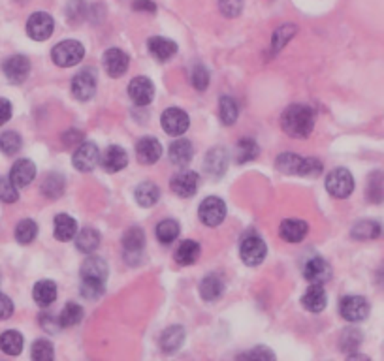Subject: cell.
<instances>
[{
  "label": "cell",
  "instance_id": "obj_1",
  "mask_svg": "<svg viewBox=\"0 0 384 361\" xmlns=\"http://www.w3.org/2000/svg\"><path fill=\"white\" fill-rule=\"evenodd\" d=\"M281 126L290 137H307L315 128V113L305 104H292L284 109Z\"/></svg>",
  "mask_w": 384,
  "mask_h": 361
},
{
  "label": "cell",
  "instance_id": "obj_2",
  "mask_svg": "<svg viewBox=\"0 0 384 361\" xmlns=\"http://www.w3.org/2000/svg\"><path fill=\"white\" fill-rule=\"evenodd\" d=\"M83 55H85V47L77 40H64V42L55 45L53 51H51L53 63L61 66V68L76 66V64H79L83 61Z\"/></svg>",
  "mask_w": 384,
  "mask_h": 361
},
{
  "label": "cell",
  "instance_id": "obj_3",
  "mask_svg": "<svg viewBox=\"0 0 384 361\" xmlns=\"http://www.w3.org/2000/svg\"><path fill=\"white\" fill-rule=\"evenodd\" d=\"M326 190L330 192V196H334V198H339V199L348 198L354 190L353 174L345 168L334 169L332 174L328 175Z\"/></svg>",
  "mask_w": 384,
  "mask_h": 361
},
{
  "label": "cell",
  "instance_id": "obj_4",
  "mask_svg": "<svg viewBox=\"0 0 384 361\" xmlns=\"http://www.w3.org/2000/svg\"><path fill=\"white\" fill-rule=\"evenodd\" d=\"M198 217L202 220V224L215 228L222 224V220L226 218V203L221 198H206L198 207Z\"/></svg>",
  "mask_w": 384,
  "mask_h": 361
},
{
  "label": "cell",
  "instance_id": "obj_5",
  "mask_svg": "<svg viewBox=\"0 0 384 361\" xmlns=\"http://www.w3.org/2000/svg\"><path fill=\"white\" fill-rule=\"evenodd\" d=\"M339 312L346 322H364L369 314V303L362 295H345L341 299Z\"/></svg>",
  "mask_w": 384,
  "mask_h": 361
},
{
  "label": "cell",
  "instance_id": "obj_6",
  "mask_svg": "<svg viewBox=\"0 0 384 361\" xmlns=\"http://www.w3.org/2000/svg\"><path fill=\"white\" fill-rule=\"evenodd\" d=\"M100 151L96 147V144L93 141H83L76 151H74V156H72V162L76 166L77 171H93V169L100 164Z\"/></svg>",
  "mask_w": 384,
  "mask_h": 361
},
{
  "label": "cell",
  "instance_id": "obj_7",
  "mask_svg": "<svg viewBox=\"0 0 384 361\" xmlns=\"http://www.w3.org/2000/svg\"><path fill=\"white\" fill-rule=\"evenodd\" d=\"M241 260L247 263V266H260V263L266 260V254H268V247H266L264 239L259 236H249L241 241L240 249Z\"/></svg>",
  "mask_w": 384,
  "mask_h": 361
},
{
  "label": "cell",
  "instance_id": "obj_8",
  "mask_svg": "<svg viewBox=\"0 0 384 361\" xmlns=\"http://www.w3.org/2000/svg\"><path fill=\"white\" fill-rule=\"evenodd\" d=\"M53 29H55V21H53L49 13L45 12L32 13L29 21H26V34L36 42L47 40L53 34Z\"/></svg>",
  "mask_w": 384,
  "mask_h": 361
},
{
  "label": "cell",
  "instance_id": "obj_9",
  "mask_svg": "<svg viewBox=\"0 0 384 361\" xmlns=\"http://www.w3.org/2000/svg\"><path fill=\"white\" fill-rule=\"evenodd\" d=\"M198 185H200V175L196 174V171H190V169H183L177 175H174L170 180L171 192L177 194L179 198L194 196L196 190H198Z\"/></svg>",
  "mask_w": 384,
  "mask_h": 361
},
{
  "label": "cell",
  "instance_id": "obj_10",
  "mask_svg": "<svg viewBox=\"0 0 384 361\" xmlns=\"http://www.w3.org/2000/svg\"><path fill=\"white\" fill-rule=\"evenodd\" d=\"M160 125L166 130V134H170V136H183L185 132L189 130L190 118L179 107H170V109H166L162 113Z\"/></svg>",
  "mask_w": 384,
  "mask_h": 361
},
{
  "label": "cell",
  "instance_id": "obj_11",
  "mask_svg": "<svg viewBox=\"0 0 384 361\" xmlns=\"http://www.w3.org/2000/svg\"><path fill=\"white\" fill-rule=\"evenodd\" d=\"M2 70H4L8 82L13 83V85H20L31 74V61L25 55H13L4 61Z\"/></svg>",
  "mask_w": 384,
  "mask_h": 361
},
{
  "label": "cell",
  "instance_id": "obj_12",
  "mask_svg": "<svg viewBox=\"0 0 384 361\" xmlns=\"http://www.w3.org/2000/svg\"><path fill=\"white\" fill-rule=\"evenodd\" d=\"M96 91V72L95 70H83L72 79V94L82 102H87L95 96Z\"/></svg>",
  "mask_w": 384,
  "mask_h": 361
},
{
  "label": "cell",
  "instance_id": "obj_13",
  "mask_svg": "<svg viewBox=\"0 0 384 361\" xmlns=\"http://www.w3.org/2000/svg\"><path fill=\"white\" fill-rule=\"evenodd\" d=\"M128 96L136 106H149L155 96V85L147 77H136L128 85Z\"/></svg>",
  "mask_w": 384,
  "mask_h": 361
},
{
  "label": "cell",
  "instance_id": "obj_14",
  "mask_svg": "<svg viewBox=\"0 0 384 361\" xmlns=\"http://www.w3.org/2000/svg\"><path fill=\"white\" fill-rule=\"evenodd\" d=\"M36 177V166L29 158H21L12 166L10 171V180L15 188H25L31 185Z\"/></svg>",
  "mask_w": 384,
  "mask_h": 361
},
{
  "label": "cell",
  "instance_id": "obj_15",
  "mask_svg": "<svg viewBox=\"0 0 384 361\" xmlns=\"http://www.w3.org/2000/svg\"><path fill=\"white\" fill-rule=\"evenodd\" d=\"M303 275H305V279L311 282V284H318L322 286L324 282L332 279V268H330V263L324 260V258H311L307 263H305V269H303Z\"/></svg>",
  "mask_w": 384,
  "mask_h": 361
},
{
  "label": "cell",
  "instance_id": "obj_16",
  "mask_svg": "<svg viewBox=\"0 0 384 361\" xmlns=\"http://www.w3.org/2000/svg\"><path fill=\"white\" fill-rule=\"evenodd\" d=\"M82 279L91 282H102L106 284L107 279V263L100 256H89L82 266Z\"/></svg>",
  "mask_w": 384,
  "mask_h": 361
},
{
  "label": "cell",
  "instance_id": "obj_17",
  "mask_svg": "<svg viewBox=\"0 0 384 361\" xmlns=\"http://www.w3.org/2000/svg\"><path fill=\"white\" fill-rule=\"evenodd\" d=\"M136 156L141 164H155L162 156V145L155 137H141L136 145Z\"/></svg>",
  "mask_w": 384,
  "mask_h": 361
},
{
  "label": "cell",
  "instance_id": "obj_18",
  "mask_svg": "<svg viewBox=\"0 0 384 361\" xmlns=\"http://www.w3.org/2000/svg\"><path fill=\"white\" fill-rule=\"evenodd\" d=\"M102 168L106 169L107 174H117L121 169L126 168L128 164V155L123 147H117V145H112L104 151V155L100 158Z\"/></svg>",
  "mask_w": 384,
  "mask_h": 361
},
{
  "label": "cell",
  "instance_id": "obj_19",
  "mask_svg": "<svg viewBox=\"0 0 384 361\" xmlns=\"http://www.w3.org/2000/svg\"><path fill=\"white\" fill-rule=\"evenodd\" d=\"M128 55H126L125 51L117 49H107L104 53V68L112 77H121V75L125 74L126 70H128Z\"/></svg>",
  "mask_w": 384,
  "mask_h": 361
},
{
  "label": "cell",
  "instance_id": "obj_20",
  "mask_svg": "<svg viewBox=\"0 0 384 361\" xmlns=\"http://www.w3.org/2000/svg\"><path fill=\"white\" fill-rule=\"evenodd\" d=\"M309 231V226L305 220H298V218H289V220H283L281 224V237H283L286 243H300L305 239Z\"/></svg>",
  "mask_w": 384,
  "mask_h": 361
},
{
  "label": "cell",
  "instance_id": "obj_21",
  "mask_svg": "<svg viewBox=\"0 0 384 361\" xmlns=\"http://www.w3.org/2000/svg\"><path fill=\"white\" fill-rule=\"evenodd\" d=\"M147 49H149V53H151L157 61L166 63V61H170L171 56L177 53V45L176 42H171L168 38L153 36L151 40L147 42Z\"/></svg>",
  "mask_w": 384,
  "mask_h": 361
},
{
  "label": "cell",
  "instance_id": "obj_22",
  "mask_svg": "<svg viewBox=\"0 0 384 361\" xmlns=\"http://www.w3.org/2000/svg\"><path fill=\"white\" fill-rule=\"evenodd\" d=\"M168 155H170V160L174 166H189L190 160H192V156H194V149H192V144H190L189 139H176L174 144L170 145V151H168Z\"/></svg>",
  "mask_w": 384,
  "mask_h": 361
},
{
  "label": "cell",
  "instance_id": "obj_23",
  "mask_svg": "<svg viewBox=\"0 0 384 361\" xmlns=\"http://www.w3.org/2000/svg\"><path fill=\"white\" fill-rule=\"evenodd\" d=\"M302 303L309 312H322L328 305L326 290L322 286H318V284H311V286L307 288V292L303 293Z\"/></svg>",
  "mask_w": 384,
  "mask_h": 361
},
{
  "label": "cell",
  "instance_id": "obj_24",
  "mask_svg": "<svg viewBox=\"0 0 384 361\" xmlns=\"http://www.w3.org/2000/svg\"><path fill=\"white\" fill-rule=\"evenodd\" d=\"M222 292H224V282L219 275H208L203 277L202 282H200V295H202L203 301H209L213 303L217 299L221 298Z\"/></svg>",
  "mask_w": 384,
  "mask_h": 361
},
{
  "label": "cell",
  "instance_id": "obj_25",
  "mask_svg": "<svg viewBox=\"0 0 384 361\" xmlns=\"http://www.w3.org/2000/svg\"><path fill=\"white\" fill-rule=\"evenodd\" d=\"M123 247H125L126 258L130 256H141L145 247V233L141 228H130L123 237Z\"/></svg>",
  "mask_w": 384,
  "mask_h": 361
},
{
  "label": "cell",
  "instance_id": "obj_26",
  "mask_svg": "<svg viewBox=\"0 0 384 361\" xmlns=\"http://www.w3.org/2000/svg\"><path fill=\"white\" fill-rule=\"evenodd\" d=\"M183 343H185V330L181 325H171L160 337V350L166 354H174L181 348Z\"/></svg>",
  "mask_w": 384,
  "mask_h": 361
},
{
  "label": "cell",
  "instance_id": "obj_27",
  "mask_svg": "<svg viewBox=\"0 0 384 361\" xmlns=\"http://www.w3.org/2000/svg\"><path fill=\"white\" fill-rule=\"evenodd\" d=\"M228 168V155L226 151L221 147H215L206 156V171L213 177H221Z\"/></svg>",
  "mask_w": 384,
  "mask_h": 361
},
{
  "label": "cell",
  "instance_id": "obj_28",
  "mask_svg": "<svg viewBox=\"0 0 384 361\" xmlns=\"http://www.w3.org/2000/svg\"><path fill=\"white\" fill-rule=\"evenodd\" d=\"M32 298L40 307L53 305V301L57 299V284L53 280H40L32 290Z\"/></svg>",
  "mask_w": 384,
  "mask_h": 361
},
{
  "label": "cell",
  "instance_id": "obj_29",
  "mask_svg": "<svg viewBox=\"0 0 384 361\" xmlns=\"http://www.w3.org/2000/svg\"><path fill=\"white\" fill-rule=\"evenodd\" d=\"M200 252H202L200 245L196 243V241H192V239H185V241L177 247L174 258H176V262L179 263V266H192V263H196V260L200 258Z\"/></svg>",
  "mask_w": 384,
  "mask_h": 361
},
{
  "label": "cell",
  "instance_id": "obj_30",
  "mask_svg": "<svg viewBox=\"0 0 384 361\" xmlns=\"http://www.w3.org/2000/svg\"><path fill=\"white\" fill-rule=\"evenodd\" d=\"M77 231V222L68 215H57L55 217V228H53V233L57 237L59 241H70V239H74L76 237Z\"/></svg>",
  "mask_w": 384,
  "mask_h": 361
},
{
  "label": "cell",
  "instance_id": "obj_31",
  "mask_svg": "<svg viewBox=\"0 0 384 361\" xmlns=\"http://www.w3.org/2000/svg\"><path fill=\"white\" fill-rule=\"evenodd\" d=\"M134 196H136V201H138L141 207H153L158 199H160V188H158L155 183L145 180V183H141V185L136 187Z\"/></svg>",
  "mask_w": 384,
  "mask_h": 361
},
{
  "label": "cell",
  "instance_id": "obj_32",
  "mask_svg": "<svg viewBox=\"0 0 384 361\" xmlns=\"http://www.w3.org/2000/svg\"><path fill=\"white\" fill-rule=\"evenodd\" d=\"M76 247L83 254H93L100 247V233L95 228H83L76 237Z\"/></svg>",
  "mask_w": 384,
  "mask_h": 361
},
{
  "label": "cell",
  "instance_id": "obj_33",
  "mask_svg": "<svg viewBox=\"0 0 384 361\" xmlns=\"http://www.w3.org/2000/svg\"><path fill=\"white\" fill-rule=\"evenodd\" d=\"M383 233V228L375 220H360L356 222L351 231V236L358 241H369V239H377Z\"/></svg>",
  "mask_w": 384,
  "mask_h": 361
},
{
  "label": "cell",
  "instance_id": "obj_34",
  "mask_svg": "<svg viewBox=\"0 0 384 361\" xmlns=\"http://www.w3.org/2000/svg\"><path fill=\"white\" fill-rule=\"evenodd\" d=\"M0 350L8 355H20L23 352V335L15 330L4 331L0 335Z\"/></svg>",
  "mask_w": 384,
  "mask_h": 361
},
{
  "label": "cell",
  "instance_id": "obj_35",
  "mask_svg": "<svg viewBox=\"0 0 384 361\" xmlns=\"http://www.w3.org/2000/svg\"><path fill=\"white\" fill-rule=\"evenodd\" d=\"M179 231H181L179 222L174 220V218H166V220H160V222H158L155 233H157V239L160 243L170 245L179 237Z\"/></svg>",
  "mask_w": 384,
  "mask_h": 361
},
{
  "label": "cell",
  "instance_id": "obj_36",
  "mask_svg": "<svg viewBox=\"0 0 384 361\" xmlns=\"http://www.w3.org/2000/svg\"><path fill=\"white\" fill-rule=\"evenodd\" d=\"M219 117H221V123L226 126H232L238 117H240V106L238 102L230 96H222L219 100Z\"/></svg>",
  "mask_w": 384,
  "mask_h": 361
},
{
  "label": "cell",
  "instance_id": "obj_37",
  "mask_svg": "<svg viewBox=\"0 0 384 361\" xmlns=\"http://www.w3.org/2000/svg\"><path fill=\"white\" fill-rule=\"evenodd\" d=\"M367 199L371 203H381L384 201V174L383 171H373L367 179V188H365Z\"/></svg>",
  "mask_w": 384,
  "mask_h": 361
},
{
  "label": "cell",
  "instance_id": "obj_38",
  "mask_svg": "<svg viewBox=\"0 0 384 361\" xmlns=\"http://www.w3.org/2000/svg\"><path fill=\"white\" fill-rule=\"evenodd\" d=\"M259 145L251 137H243L236 145V160H238V164L251 162V160H254L259 156Z\"/></svg>",
  "mask_w": 384,
  "mask_h": 361
},
{
  "label": "cell",
  "instance_id": "obj_39",
  "mask_svg": "<svg viewBox=\"0 0 384 361\" xmlns=\"http://www.w3.org/2000/svg\"><path fill=\"white\" fill-rule=\"evenodd\" d=\"M302 162H303L302 156L294 155V153H284V155L277 156V162H275V166H277L279 171H283V174L300 175Z\"/></svg>",
  "mask_w": 384,
  "mask_h": 361
},
{
  "label": "cell",
  "instance_id": "obj_40",
  "mask_svg": "<svg viewBox=\"0 0 384 361\" xmlns=\"http://www.w3.org/2000/svg\"><path fill=\"white\" fill-rule=\"evenodd\" d=\"M38 236V226L34 220L31 218H25V220H21L17 228H15V239H17V243L21 245H29L32 243L34 239Z\"/></svg>",
  "mask_w": 384,
  "mask_h": 361
},
{
  "label": "cell",
  "instance_id": "obj_41",
  "mask_svg": "<svg viewBox=\"0 0 384 361\" xmlns=\"http://www.w3.org/2000/svg\"><path fill=\"white\" fill-rule=\"evenodd\" d=\"M83 320V309L82 305L77 303H68L64 307L63 312L59 314V324L61 328H72V325H77Z\"/></svg>",
  "mask_w": 384,
  "mask_h": 361
},
{
  "label": "cell",
  "instance_id": "obj_42",
  "mask_svg": "<svg viewBox=\"0 0 384 361\" xmlns=\"http://www.w3.org/2000/svg\"><path fill=\"white\" fill-rule=\"evenodd\" d=\"M32 361H55V348L49 341L45 339H38L36 343L32 344L31 350Z\"/></svg>",
  "mask_w": 384,
  "mask_h": 361
},
{
  "label": "cell",
  "instance_id": "obj_43",
  "mask_svg": "<svg viewBox=\"0 0 384 361\" xmlns=\"http://www.w3.org/2000/svg\"><path fill=\"white\" fill-rule=\"evenodd\" d=\"M42 192L47 198H59L64 192V177L59 174H49L45 177L44 185H42Z\"/></svg>",
  "mask_w": 384,
  "mask_h": 361
},
{
  "label": "cell",
  "instance_id": "obj_44",
  "mask_svg": "<svg viewBox=\"0 0 384 361\" xmlns=\"http://www.w3.org/2000/svg\"><path fill=\"white\" fill-rule=\"evenodd\" d=\"M21 145H23V139L17 132H4L2 136H0V151L4 153V155L12 156L15 153H20Z\"/></svg>",
  "mask_w": 384,
  "mask_h": 361
},
{
  "label": "cell",
  "instance_id": "obj_45",
  "mask_svg": "<svg viewBox=\"0 0 384 361\" xmlns=\"http://www.w3.org/2000/svg\"><path fill=\"white\" fill-rule=\"evenodd\" d=\"M190 83H192V87L196 91H203L209 85V72L203 68L202 64H198V66L192 68V72H190Z\"/></svg>",
  "mask_w": 384,
  "mask_h": 361
},
{
  "label": "cell",
  "instance_id": "obj_46",
  "mask_svg": "<svg viewBox=\"0 0 384 361\" xmlns=\"http://www.w3.org/2000/svg\"><path fill=\"white\" fill-rule=\"evenodd\" d=\"M321 174H322V162L318 160V158H313V156L303 158L302 169H300V175H302V177H318Z\"/></svg>",
  "mask_w": 384,
  "mask_h": 361
},
{
  "label": "cell",
  "instance_id": "obj_47",
  "mask_svg": "<svg viewBox=\"0 0 384 361\" xmlns=\"http://www.w3.org/2000/svg\"><path fill=\"white\" fill-rule=\"evenodd\" d=\"M104 284L102 282H91V280H83L82 284V295L85 299H91V301H96V299L104 295Z\"/></svg>",
  "mask_w": 384,
  "mask_h": 361
},
{
  "label": "cell",
  "instance_id": "obj_48",
  "mask_svg": "<svg viewBox=\"0 0 384 361\" xmlns=\"http://www.w3.org/2000/svg\"><path fill=\"white\" fill-rule=\"evenodd\" d=\"M17 198H20V194H17V188L12 185V180L0 177V199L6 203H13V201H17Z\"/></svg>",
  "mask_w": 384,
  "mask_h": 361
},
{
  "label": "cell",
  "instance_id": "obj_49",
  "mask_svg": "<svg viewBox=\"0 0 384 361\" xmlns=\"http://www.w3.org/2000/svg\"><path fill=\"white\" fill-rule=\"evenodd\" d=\"M362 343V335L358 330H345L341 337V350H354Z\"/></svg>",
  "mask_w": 384,
  "mask_h": 361
},
{
  "label": "cell",
  "instance_id": "obj_50",
  "mask_svg": "<svg viewBox=\"0 0 384 361\" xmlns=\"http://www.w3.org/2000/svg\"><path fill=\"white\" fill-rule=\"evenodd\" d=\"M219 8L226 17H238L243 10V0H219Z\"/></svg>",
  "mask_w": 384,
  "mask_h": 361
},
{
  "label": "cell",
  "instance_id": "obj_51",
  "mask_svg": "<svg viewBox=\"0 0 384 361\" xmlns=\"http://www.w3.org/2000/svg\"><path fill=\"white\" fill-rule=\"evenodd\" d=\"M247 361H275V354L268 346H254L247 354Z\"/></svg>",
  "mask_w": 384,
  "mask_h": 361
},
{
  "label": "cell",
  "instance_id": "obj_52",
  "mask_svg": "<svg viewBox=\"0 0 384 361\" xmlns=\"http://www.w3.org/2000/svg\"><path fill=\"white\" fill-rule=\"evenodd\" d=\"M13 314V303L12 299L0 293V320H8Z\"/></svg>",
  "mask_w": 384,
  "mask_h": 361
},
{
  "label": "cell",
  "instance_id": "obj_53",
  "mask_svg": "<svg viewBox=\"0 0 384 361\" xmlns=\"http://www.w3.org/2000/svg\"><path fill=\"white\" fill-rule=\"evenodd\" d=\"M63 141L66 147H79V145L83 144V136H82V132H77V130H70L66 132L63 136Z\"/></svg>",
  "mask_w": 384,
  "mask_h": 361
},
{
  "label": "cell",
  "instance_id": "obj_54",
  "mask_svg": "<svg viewBox=\"0 0 384 361\" xmlns=\"http://www.w3.org/2000/svg\"><path fill=\"white\" fill-rule=\"evenodd\" d=\"M10 118H12V104L10 100L0 98V126L6 125Z\"/></svg>",
  "mask_w": 384,
  "mask_h": 361
},
{
  "label": "cell",
  "instance_id": "obj_55",
  "mask_svg": "<svg viewBox=\"0 0 384 361\" xmlns=\"http://www.w3.org/2000/svg\"><path fill=\"white\" fill-rule=\"evenodd\" d=\"M132 8L136 10V12H149V13L157 12V6L153 4L151 0H136V2L132 4Z\"/></svg>",
  "mask_w": 384,
  "mask_h": 361
},
{
  "label": "cell",
  "instance_id": "obj_56",
  "mask_svg": "<svg viewBox=\"0 0 384 361\" xmlns=\"http://www.w3.org/2000/svg\"><path fill=\"white\" fill-rule=\"evenodd\" d=\"M40 322L44 324V328L49 331V333H57V330L61 328V324H59V318L57 320H53V318H51V314H44Z\"/></svg>",
  "mask_w": 384,
  "mask_h": 361
},
{
  "label": "cell",
  "instance_id": "obj_57",
  "mask_svg": "<svg viewBox=\"0 0 384 361\" xmlns=\"http://www.w3.org/2000/svg\"><path fill=\"white\" fill-rule=\"evenodd\" d=\"M346 361H369V358L364 354H351Z\"/></svg>",
  "mask_w": 384,
  "mask_h": 361
}]
</instances>
